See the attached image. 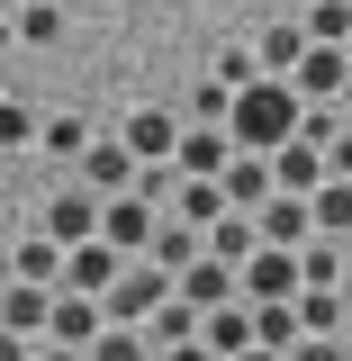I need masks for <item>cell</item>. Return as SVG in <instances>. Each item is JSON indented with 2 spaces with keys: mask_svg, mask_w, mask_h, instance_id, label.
<instances>
[{
  "mask_svg": "<svg viewBox=\"0 0 352 361\" xmlns=\"http://www.w3.org/2000/svg\"><path fill=\"white\" fill-rule=\"evenodd\" d=\"M226 127H235V145H244V154H280L289 135L308 127V90L289 82V73H262V82L235 90V118H226Z\"/></svg>",
  "mask_w": 352,
  "mask_h": 361,
  "instance_id": "cell-1",
  "label": "cell"
},
{
  "mask_svg": "<svg viewBox=\"0 0 352 361\" xmlns=\"http://www.w3.org/2000/svg\"><path fill=\"white\" fill-rule=\"evenodd\" d=\"M163 298H172V271L154 262V253H135V262L118 271V289H109L99 307H109V325H145V316L163 307Z\"/></svg>",
  "mask_w": 352,
  "mask_h": 361,
  "instance_id": "cell-2",
  "label": "cell"
},
{
  "mask_svg": "<svg viewBox=\"0 0 352 361\" xmlns=\"http://www.w3.org/2000/svg\"><path fill=\"white\" fill-rule=\"evenodd\" d=\"M135 253L127 244H109V235H82L73 253H63V289H82V298H109L118 289V271H127Z\"/></svg>",
  "mask_w": 352,
  "mask_h": 361,
  "instance_id": "cell-3",
  "label": "cell"
},
{
  "mask_svg": "<svg viewBox=\"0 0 352 361\" xmlns=\"http://www.w3.org/2000/svg\"><path fill=\"white\" fill-rule=\"evenodd\" d=\"M99 235H109V244H127V253H154V235H163V208H154L145 190H118V199L99 208Z\"/></svg>",
  "mask_w": 352,
  "mask_h": 361,
  "instance_id": "cell-4",
  "label": "cell"
},
{
  "mask_svg": "<svg viewBox=\"0 0 352 361\" xmlns=\"http://www.w3.org/2000/svg\"><path fill=\"white\" fill-rule=\"evenodd\" d=\"M298 289H308V262H298L289 244H262V253L244 262V298H253V307H262V298H298Z\"/></svg>",
  "mask_w": 352,
  "mask_h": 361,
  "instance_id": "cell-5",
  "label": "cell"
},
{
  "mask_svg": "<svg viewBox=\"0 0 352 361\" xmlns=\"http://www.w3.org/2000/svg\"><path fill=\"white\" fill-rule=\"evenodd\" d=\"M172 289H181L199 316H208V307H226V298H244V262H217V253H199L190 271H172Z\"/></svg>",
  "mask_w": 352,
  "mask_h": 361,
  "instance_id": "cell-6",
  "label": "cell"
},
{
  "mask_svg": "<svg viewBox=\"0 0 352 361\" xmlns=\"http://www.w3.org/2000/svg\"><path fill=\"white\" fill-rule=\"evenodd\" d=\"M253 217H262V244H289V253H298V244L316 235V199L308 190H271Z\"/></svg>",
  "mask_w": 352,
  "mask_h": 361,
  "instance_id": "cell-7",
  "label": "cell"
},
{
  "mask_svg": "<svg viewBox=\"0 0 352 361\" xmlns=\"http://www.w3.org/2000/svg\"><path fill=\"white\" fill-rule=\"evenodd\" d=\"M181 172L190 180H217L226 163H235V127H199V118H190V127H181V154H172Z\"/></svg>",
  "mask_w": 352,
  "mask_h": 361,
  "instance_id": "cell-8",
  "label": "cell"
},
{
  "mask_svg": "<svg viewBox=\"0 0 352 361\" xmlns=\"http://www.w3.org/2000/svg\"><path fill=\"white\" fill-rule=\"evenodd\" d=\"M199 343H208L217 361L253 353V298H226V307H208V316H199Z\"/></svg>",
  "mask_w": 352,
  "mask_h": 361,
  "instance_id": "cell-9",
  "label": "cell"
},
{
  "mask_svg": "<svg viewBox=\"0 0 352 361\" xmlns=\"http://www.w3.org/2000/svg\"><path fill=\"white\" fill-rule=\"evenodd\" d=\"M82 172H90V190H99V199H118V190H135V180H145V163H135L127 135H109V145H90V154H82Z\"/></svg>",
  "mask_w": 352,
  "mask_h": 361,
  "instance_id": "cell-10",
  "label": "cell"
},
{
  "mask_svg": "<svg viewBox=\"0 0 352 361\" xmlns=\"http://www.w3.org/2000/svg\"><path fill=\"white\" fill-rule=\"evenodd\" d=\"M271 172H280V190H325V180H334V163H325V145H316V135H289V145H280V154H271Z\"/></svg>",
  "mask_w": 352,
  "mask_h": 361,
  "instance_id": "cell-11",
  "label": "cell"
},
{
  "mask_svg": "<svg viewBox=\"0 0 352 361\" xmlns=\"http://www.w3.org/2000/svg\"><path fill=\"white\" fill-rule=\"evenodd\" d=\"M181 127H190V118H172V109H135L118 135L135 145V163H172V154H181Z\"/></svg>",
  "mask_w": 352,
  "mask_h": 361,
  "instance_id": "cell-12",
  "label": "cell"
},
{
  "mask_svg": "<svg viewBox=\"0 0 352 361\" xmlns=\"http://www.w3.org/2000/svg\"><path fill=\"white\" fill-rule=\"evenodd\" d=\"M99 190H54V208H45V235L54 244H82V235H99Z\"/></svg>",
  "mask_w": 352,
  "mask_h": 361,
  "instance_id": "cell-13",
  "label": "cell"
},
{
  "mask_svg": "<svg viewBox=\"0 0 352 361\" xmlns=\"http://www.w3.org/2000/svg\"><path fill=\"white\" fill-rule=\"evenodd\" d=\"M289 82L308 90V99H344V82H352V54H344V45H325V37H316V45H308V63H298Z\"/></svg>",
  "mask_w": 352,
  "mask_h": 361,
  "instance_id": "cell-14",
  "label": "cell"
},
{
  "mask_svg": "<svg viewBox=\"0 0 352 361\" xmlns=\"http://www.w3.org/2000/svg\"><path fill=\"white\" fill-rule=\"evenodd\" d=\"M226 199H235V208H262L271 190H280V172H271V154H244V145H235V163H226Z\"/></svg>",
  "mask_w": 352,
  "mask_h": 361,
  "instance_id": "cell-15",
  "label": "cell"
},
{
  "mask_svg": "<svg viewBox=\"0 0 352 361\" xmlns=\"http://www.w3.org/2000/svg\"><path fill=\"white\" fill-rule=\"evenodd\" d=\"M208 253H217V262H253V253H262V217H253V208H226V217L208 226Z\"/></svg>",
  "mask_w": 352,
  "mask_h": 361,
  "instance_id": "cell-16",
  "label": "cell"
},
{
  "mask_svg": "<svg viewBox=\"0 0 352 361\" xmlns=\"http://www.w3.org/2000/svg\"><path fill=\"white\" fill-rule=\"evenodd\" d=\"M235 199H226V180H190L181 172V190H172V217H190V226H217Z\"/></svg>",
  "mask_w": 352,
  "mask_h": 361,
  "instance_id": "cell-17",
  "label": "cell"
},
{
  "mask_svg": "<svg viewBox=\"0 0 352 361\" xmlns=\"http://www.w3.org/2000/svg\"><path fill=\"white\" fill-rule=\"evenodd\" d=\"M208 253V226H190V217H163V235H154V262L163 271H190Z\"/></svg>",
  "mask_w": 352,
  "mask_h": 361,
  "instance_id": "cell-18",
  "label": "cell"
},
{
  "mask_svg": "<svg viewBox=\"0 0 352 361\" xmlns=\"http://www.w3.org/2000/svg\"><path fill=\"white\" fill-rule=\"evenodd\" d=\"M298 334H308V325H298V298H262V307H253V343H271V353H289Z\"/></svg>",
  "mask_w": 352,
  "mask_h": 361,
  "instance_id": "cell-19",
  "label": "cell"
},
{
  "mask_svg": "<svg viewBox=\"0 0 352 361\" xmlns=\"http://www.w3.org/2000/svg\"><path fill=\"white\" fill-rule=\"evenodd\" d=\"M145 334H154V361H163V343H190V334H199V307H190V298H181V289H172L163 307L145 316Z\"/></svg>",
  "mask_w": 352,
  "mask_h": 361,
  "instance_id": "cell-20",
  "label": "cell"
},
{
  "mask_svg": "<svg viewBox=\"0 0 352 361\" xmlns=\"http://www.w3.org/2000/svg\"><path fill=\"white\" fill-rule=\"evenodd\" d=\"M308 27H262V37H253V54H262V73H298V63H308Z\"/></svg>",
  "mask_w": 352,
  "mask_h": 361,
  "instance_id": "cell-21",
  "label": "cell"
},
{
  "mask_svg": "<svg viewBox=\"0 0 352 361\" xmlns=\"http://www.w3.org/2000/svg\"><path fill=\"white\" fill-rule=\"evenodd\" d=\"M298 325H308V334H344L352 298H344V289H298Z\"/></svg>",
  "mask_w": 352,
  "mask_h": 361,
  "instance_id": "cell-22",
  "label": "cell"
},
{
  "mask_svg": "<svg viewBox=\"0 0 352 361\" xmlns=\"http://www.w3.org/2000/svg\"><path fill=\"white\" fill-rule=\"evenodd\" d=\"M63 253H73V244H54V235H28V244H18V280H45V289H63Z\"/></svg>",
  "mask_w": 352,
  "mask_h": 361,
  "instance_id": "cell-23",
  "label": "cell"
},
{
  "mask_svg": "<svg viewBox=\"0 0 352 361\" xmlns=\"http://www.w3.org/2000/svg\"><path fill=\"white\" fill-rule=\"evenodd\" d=\"M28 145H45V118L28 99H0V154H28Z\"/></svg>",
  "mask_w": 352,
  "mask_h": 361,
  "instance_id": "cell-24",
  "label": "cell"
},
{
  "mask_svg": "<svg viewBox=\"0 0 352 361\" xmlns=\"http://www.w3.org/2000/svg\"><path fill=\"white\" fill-rule=\"evenodd\" d=\"M90 361H154V334H145V325H99Z\"/></svg>",
  "mask_w": 352,
  "mask_h": 361,
  "instance_id": "cell-25",
  "label": "cell"
},
{
  "mask_svg": "<svg viewBox=\"0 0 352 361\" xmlns=\"http://www.w3.org/2000/svg\"><path fill=\"white\" fill-rule=\"evenodd\" d=\"M316 235H352V172H334L316 190Z\"/></svg>",
  "mask_w": 352,
  "mask_h": 361,
  "instance_id": "cell-26",
  "label": "cell"
},
{
  "mask_svg": "<svg viewBox=\"0 0 352 361\" xmlns=\"http://www.w3.org/2000/svg\"><path fill=\"white\" fill-rule=\"evenodd\" d=\"M181 118H199V127H226V118H235V82H217V73H208V82L190 90V109H181Z\"/></svg>",
  "mask_w": 352,
  "mask_h": 361,
  "instance_id": "cell-27",
  "label": "cell"
},
{
  "mask_svg": "<svg viewBox=\"0 0 352 361\" xmlns=\"http://www.w3.org/2000/svg\"><path fill=\"white\" fill-rule=\"evenodd\" d=\"M63 37V9H54V0H28V9H18V45H54Z\"/></svg>",
  "mask_w": 352,
  "mask_h": 361,
  "instance_id": "cell-28",
  "label": "cell"
},
{
  "mask_svg": "<svg viewBox=\"0 0 352 361\" xmlns=\"http://www.w3.org/2000/svg\"><path fill=\"white\" fill-rule=\"evenodd\" d=\"M45 154L82 163V154H90V127H82V118H45Z\"/></svg>",
  "mask_w": 352,
  "mask_h": 361,
  "instance_id": "cell-29",
  "label": "cell"
},
{
  "mask_svg": "<svg viewBox=\"0 0 352 361\" xmlns=\"http://www.w3.org/2000/svg\"><path fill=\"white\" fill-rule=\"evenodd\" d=\"M308 37L344 45V37H352V0H316V9H308Z\"/></svg>",
  "mask_w": 352,
  "mask_h": 361,
  "instance_id": "cell-30",
  "label": "cell"
},
{
  "mask_svg": "<svg viewBox=\"0 0 352 361\" xmlns=\"http://www.w3.org/2000/svg\"><path fill=\"white\" fill-rule=\"evenodd\" d=\"M217 82H235V90L262 82V54H253V45H226V54H217Z\"/></svg>",
  "mask_w": 352,
  "mask_h": 361,
  "instance_id": "cell-31",
  "label": "cell"
},
{
  "mask_svg": "<svg viewBox=\"0 0 352 361\" xmlns=\"http://www.w3.org/2000/svg\"><path fill=\"white\" fill-rule=\"evenodd\" d=\"M289 361H352V343H334V334H298Z\"/></svg>",
  "mask_w": 352,
  "mask_h": 361,
  "instance_id": "cell-32",
  "label": "cell"
},
{
  "mask_svg": "<svg viewBox=\"0 0 352 361\" xmlns=\"http://www.w3.org/2000/svg\"><path fill=\"white\" fill-rule=\"evenodd\" d=\"M0 361H37V343H28L18 325H0Z\"/></svg>",
  "mask_w": 352,
  "mask_h": 361,
  "instance_id": "cell-33",
  "label": "cell"
},
{
  "mask_svg": "<svg viewBox=\"0 0 352 361\" xmlns=\"http://www.w3.org/2000/svg\"><path fill=\"white\" fill-rule=\"evenodd\" d=\"M163 361H217V353H208V343L190 334V343H163Z\"/></svg>",
  "mask_w": 352,
  "mask_h": 361,
  "instance_id": "cell-34",
  "label": "cell"
},
{
  "mask_svg": "<svg viewBox=\"0 0 352 361\" xmlns=\"http://www.w3.org/2000/svg\"><path fill=\"white\" fill-rule=\"evenodd\" d=\"M325 163H334V172H352V127L334 135V145H325Z\"/></svg>",
  "mask_w": 352,
  "mask_h": 361,
  "instance_id": "cell-35",
  "label": "cell"
},
{
  "mask_svg": "<svg viewBox=\"0 0 352 361\" xmlns=\"http://www.w3.org/2000/svg\"><path fill=\"white\" fill-rule=\"evenodd\" d=\"M37 361H90V353H73V343H37Z\"/></svg>",
  "mask_w": 352,
  "mask_h": 361,
  "instance_id": "cell-36",
  "label": "cell"
},
{
  "mask_svg": "<svg viewBox=\"0 0 352 361\" xmlns=\"http://www.w3.org/2000/svg\"><path fill=\"white\" fill-rule=\"evenodd\" d=\"M235 361H289V353H271V343H253V353H235Z\"/></svg>",
  "mask_w": 352,
  "mask_h": 361,
  "instance_id": "cell-37",
  "label": "cell"
},
{
  "mask_svg": "<svg viewBox=\"0 0 352 361\" xmlns=\"http://www.w3.org/2000/svg\"><path fill=\"white\" fill-rule=\"evenodd\" d=\"M9 280H18V253H0V289H9Z\"/></svg>",
  "mask_w": 352,
  "mask_h": 361,
  "instance_id": "cell-38",
  "label": "cell"
},
{
  "mask_svg": "<svg viewBox=\"0 0 352 361\" xmlns=\"http://www.w3.org/2000/svg\"><path fill=\"white\" fill-rule=\"evenodd\" d=\"M0 45H18V18H9V9H0Z\"/></svg>",
  "mask_w": 352,
  "mask_h": 361,
  "instance_id": "cell-39",
  "label": "cell"
},
{
  "mask_svg": "<svg viewBox=\"0 0 352 361\" xmlns=\"http://www.w3.org/2000/svg\"><path fill=\"white\" fill-rule=\"evenodd\" d=\"M0 9H9V18H18V9H28V0H0Z\"/></svg>",
  "mask_w": 352,
  "mask_h": 361,
  "instance_id": "cell-40",
  "label": "cell"
},
{
  "mask_svg": "<svg viewBox=\"0 0 352 361\" xmlns=\"http://www.w3.org/2000/svg\"><path fill=\"white\" fill-rule=\"evenodd\" d=\"M344 118H352V82H344Z\"/></svg>",
  "mask_w": 352,
  "mask_h": 361,
  "instance_id": "cell-41",
  "label": "cell"
},
{
  "mask_svg": "<svg viewBox=\"0 0 352 361\" xmlns=\"http://www.w3.org/2000/svg\"><path fill=\"white\" fill-rule=\"evenodd\" d=\"M344 298H352V262H344Z\"/></svg>",
  "mask_w": 352,
  "mask_h": 361,
  "instance_id": "cell-42",
  "label": "cell"
},
{
  "mask_svg": "<svg viewBox=\"0 0 352 361\" xmlns=\"http://www.w3.org/2000/svg\"><path fill=\"white\" fill-rule=\"evenodd\" d=\"M344 54H352V37H344Z\"/></svg>",
  "mask_w": 352,
  "mask_h": 361,
  "instance_id": "cell-43",
  "label": "cell"
}]
</instances>
